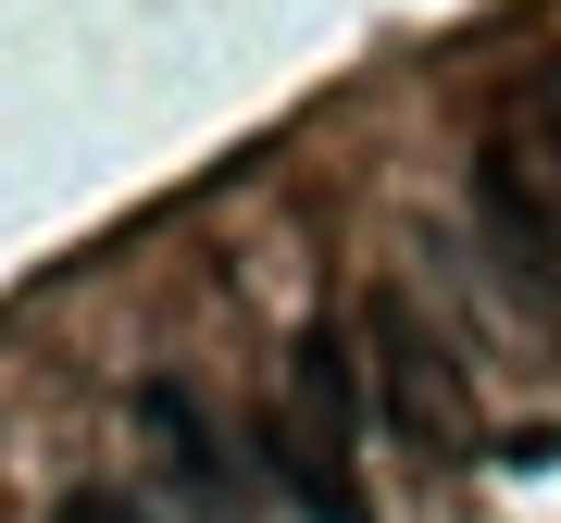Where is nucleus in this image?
<instances>
[{"label": "nucleus", "instance_id": "1", "mask_svg": "<svg viewBox=\"0 0 561 523\" xmlns=\"http://www.w3.org/2000/svg\"><path fill=\"white\" fill-rule=\"evenodd\" d=\"M362 374H375V411L400 423L412 449H437V462L474 449V374H461V349L424 324L412 287H375V300H362Z\"/></svg>", "mask_w": 561, "mask_h": 523}, {"label": "nucleus", "instance_id": "2", "mask_svg": "<svg viewBox=\"0 0 561 523\" xmlns=\"http://www.w3.org/2000/svg\"><path fill=\"white\" fill-rule=\"evenodd\" d=\"M474 237L486 262H500V287H512V312H561V200L537 187V162H524L512 138H486L474 150Z\"/></svg>", "mask_w": 561, "mask_h": 523}, {"label": "nucleus", "instance_id": "3", "mask_svg": "<svg viewBox=\"0 0 561 523\" xmlns=\"http://www.w3.org/2000/svg\"><path fill=\"white\" fill-rule=\"evenodd\" d=\"M138 423H150L162 474H175V499H187V511H213V523H238V474H225V449H213L201 399H175V386H138Z\"/></svg>", "mask_w": 561, "mask_h": 523}, {"label": "nucleus", "instance_id": "4", "mask_svg": "<svg viewBox=\"0 0 561 523\" xmlns=\"http://www.w3.org/2000/svg\"><path fill=\"white\" fill-rule=\"evenodd\" d=\"M262 474H275L312 523H375V511H362V486H350V449L312 437L300 411H262Z\"/></svg>", "mask_w": 561, "mask_h": 523}, {"label": "nucleus", "instance_id": "5", "mask_svg": "<svg viewBox=\"0 0 561 523\" xmlns=\"http://www.w3.org/2000/svg\"><path fill=\"white\" fill-rule=\"evenodd\" d=\"M287 411H300L312 423V437H362V362H350V337H337V324H312V337L300 349H287Z\"/></svg>", "mask_w": 561, "mask_h": 523}, {"label": "nucleus", "instance_id": "6", "mask_svg": "<svg viewBox=\"0 0 561 523\" xmlns=\"http://www.w3.org/2000/svg\"><path fill=\"white\" fill-rule=\"evenodd\" d=\"M500 138H512L524 162H537V187H549V200H561V62H537V75L512 88V113H500Z\"/></svg>", "mask_w": 561, "mask_h": 523}, {"label": "nucleus", "instance_id": "7", "mask_svg": "<svg viewBox=\"0 0 561 523\" xmlns=\"http://www.w3.org/2000/svg\"><path fill=\"white\" fill-rule=\"evenodd\" d=\"M50 523H138V511H125V499H113V486H88V499H62Z\"/></svg>", "mask_w": 561, "mask_h": 523}]
</instances>
